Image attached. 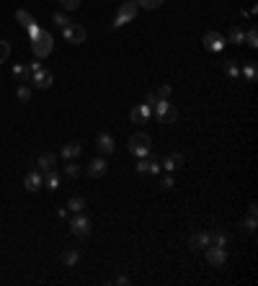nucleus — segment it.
I'll return each instance as SVG.
<instances>
[{
	"instance_id": "1",
	"label": "nucleus",
	"mask_w": 258,
	"mask_h": 286,
	"mask_svg": "<svg viewBox=\"0 0 258 286\" xmlns=\"http://www.w3.org/2000/svg\"><path fill=\"white\" fill-rule=\"evenodd\" d=\"M52 47H54V41H52V34L41 29L34 39H31V52L36 54V59H44L52 54Z\"/></svg>"
},
{
	"instance_id": "2",
	"label": "nucleus",
	"mask_w": 258,
	"mask_h": 286,
	"mask_svg": "<svg viewBox=\"0 0 258 286\" xmlns=\"http://www.w3.org/2000/svg\"><path fill=\"white\" fill-rule=\"evenodd\" d=\"M153 111L160 119V124H173L178 119V108L173 103H168V98H158V103L153 106Z\"/></svg>"
},
{
	"instance_id": "3",
	"label": "nucleus",
	"mask_w": 258,
	"mask_h": 286,
	"mask_svg": "<svg viewBox=\"0 0 258 286\" xmlns=\"http://www.w3.org/2000/svg\"><path fill=\"white\" fill-rule=\"evenodd\" d=\"M126 147H129V152H132L135 158H147L150 152H153V150H150V134H145V131L135 134L132 139H129Z\"/></svg>"
},
{
	"instance_id": "4",
	"label": "nucleus",
	"mask_w": 258,
	"mask_h": 286,
	"mask_svg": "<svg viewBox=\"0 0 258 286\" xmlns=\"http://www.w3.org/2000/svg\"><path fill=\"white\" fill-rule=\"evenodd\" d=\"M135 16H137V3H132V0H124V3L119 6V11H116V18H114V29H119V26H126L129 21H135Z\"/></svg>"
},
{
	"instance_id": "5",
	"label": "nucleus",
	"mask_w": 258,
	"mask_h": 286,
	"mask_svg": "<svg viewBox=\"0 0 258 286\" xmlns=\"http://www.w3.org/2000/svg\"><path fill=\"white\" fill-rule=\"evenodd\" d=\"M70 232L78 235V237H88L91 235V219L85 217L83 211H75L70 217Z\"/></svg>"
},
{
	"instance_id": "6",
	"label": "nucleus",
	"mask_w": 258,
	"mask_h": 286,
	"mask_svg": "<svg viewBox=\"0 0 258 286\" xmlns=\"http://www.w3.org/2000/svg\"><path fill=\"white\" fill-rule=\"evenodd\" d=\"M204 255H207V263L212 268H222L227 263V250L220 248V245H207L204 248Z\"/></svg>"
},
{
	"instance_id": "7",
	"label": "nucleus",
	"mask_w": 258,
	"mask_h": 286,
	"mask_svg": "<svg viewBox=\"0 0 258 286\" xmlns=\"http://www.w3.org/2000/svg\"><path fill=\"white\" fill-rule=\"evenodd\" d=\"M62 36H64V41H70V44H83L88 34H85V29L80 24H73V21H70V24L62 29Z\"/></svg>"
},
{
	"instance_id": "8",
	"label": "nucleus",
	"mask_w": 258,
	"mask_h": 286,
	"mask_svg": "<svg viewBox=\"0 0 258 286\" xmlns=\"http://www.w3.org/2000/svg\"><path fill=\"white\" fill-rule=\"evenodd\" d=\"M135 170H137V173H153V175H158V173H160V160L153 155V152H150L147 158H137Z\"/></svg>"
},
{
	"instance_id": "9",
	"label": "nucleus",
	"mask_w": 258,
	"mask_h": 286,
	"mask_svg": "<svg viewBox=\"0 0 258 286\" xmlns=\"http://www.w3.org/2000/svg\"><path fill=\"white\" fill-rule=\"evenodd\" d=\"M16 21H18V24H21V26L26 29L29 39H34V36H36V34L41 31V29L36 26V21L31 18V13H29V11H21V8H18V11H16Z\"/></svg>"
},
{
	"instance_id": "10",
	"label": "nucleus",
	"mask_w": 258,
	"mask_h": 286,
	"mask_svg": "<svg viewBox=\"0 0 258 286\" xmlns=\"http://www.w3.org/2000/svg\"><path fill=\"white\" fill-rule=\"evenodd\" d=\"M129 119H132V124H147L150 119H153V106L137 103L132 111H129Z\"/></svg>"
},
{
	"instance_id": "11",
	"label": "nucleus",
	"mask_w": 258,
	"mask_h": 286,
	"mask_svg": "<svg viewBox=\"0 0 258 286\" xmlns=\"http://www.w3.org/2000/svg\"><path fill=\"white\" fill-rule=\"evenodd\" d=\"M34 88H39V91H47V88H52V83H54V75L49 73V70H36L34 75H31V80H29Z\"/></svg>"
},
{
	"instance_id": "12",
	"label": "nucleus",
	"mask_w": 258,
	"mask_h": 286,
	"mask_svg": "<svg viewBox=\"0 0 258 286\" xmlns=\"http://www.w3.org/2000/svg\"><path fill=\"white\" fill-rule=\"evenodd\" d=\"M202 41H204V47H207L209 52H222L225 44H227V39H225L222 34H217V31H207Z\"/></svg>"
},
{
	"instance_id": "13",
	"label": "nucleus",
	"mask_w": 258,
	"mask_h": 286,
	"mask_svg": "<svg viewBox=\"0 0 258 286\" xmlns=\"http://www.w3.org/2000/svg\"><path fill=\"white\" fill-rule=\"evenodd\" d=\"M24 188H26L29 193H36L39 188H44V175H41L39 170L26 173V178H24Z\"/></svg>"
},
{
	"instance_id": "14",
	"label": "nucleus",
	"mask_w": 258,
	"mask_h": 286,
	"mask_svg": "<svg viewBox=\"0 0 258 286\" xmlns=\"http://www.w3.org/2000/svg\"><path fill=\"white\" fill-rule=\"evenodd\" d=\"M96 147H98V152H103V155H111V152L116 150V142H114V137H111V134L101 131V134L96 137Z\"/></svg>"
},
{
	"instance_id": "15",
	"label": "nucleus",
	"mask_w": 258,
	"mask_h": 286,
	"mask_svg": "<svg viewBox=\"0 0 258 286\" xmlns=\"http://www.w3.org/2000/svg\"><path fill=\"white\" fill-rule=\"evenodd\" d=\"M163 170H168V173H173V170H181L183 168V155L181 152H170V155L163 160V165H160Z\"/></svg>"
},
{
	"instance_id": "16",
	"label": "nucleus",
	"mask_w": 258,
	"mask_h": 286,
	"mask_svg": "<svg viewBox=\"0 0 258 286\" xmlns=\"http://www.w3.org/2000/svg\"><path fill=\"white\" fill-rule=\"evenodd\" d=\"M209 245V232H194L191 237H188V248L191 250H202V248H207Z\"/></svg>"
},
{
	"instance_id": "17",
	"label": "nucleus",
	"mask_w": 258,
	"mask_h": 286,
	"mask_svg": "<svg viewBox=\"0 0 258 286\" xmlns=\"http://www.w3.org/2000/svg\"><path fill=\"white\" fill-rule=\"evenodd\" d=\"M59 260H62L68 268H73V266H78V260H80V250H78V248H64L62 255H59Z\"/></svg>"
},
{
	"instance_id": "18",
	"label": "nucleus",
	"mask_w": 258,
	"mask_h": 286,
	"mask_svg": "<svg viewBox=\"0 0 258 286\" xmlns=\"http://www.w3.org/2000/svg\"><path fill=\"white\" fill-rule=\"evenodd\" d=\"M54 165H57V155H52V152H44V155L39 158V163H36V168H39L41 173L54 170Z\"/></svg>"
},
{
	"instance_id": "19",
	"label": "nucleus",
	"mask_w": 258,
	"mask_h": 286,
	"mask_svg": "<svg viewBox=\"0 0 258 286\" xmlns=\"http://www.w3.org/2000/svg\"><path fill=\"white\" fill-rule=\"evenodd\" d=\"M80 152H83V145H80V142H68V145L62 147L59 155H62L64 160H75V158L80 155Z\"/></svg>"
},
{
	"instance_id": "20",
	"label": "nucleus",
	"mask_w": 258,
	"mask_h": 286,
	"mask_svg": "<svg viewBox=\"0 0 258 286\" xmlns=\"http://www.w3.org/2000/svg\"><path fill=\"white\" fill-rule=\"evenodd\" d=\"M106 170H109V163H106L103 158H96V160H91V165H88V173L93 175V178H98V175H103Z\"/></svg>"
},
{
	"instance_id": "21",
	"label": "nucleus",
	"mask_w": 258,
	"mask_h": 286,
	"mask_svg": "<svg viewBox=\"0 0 258 286\" xmlns=\"http://www.w3.org/2000/svg\"><path fill=\"white\" fill-rule=\"evenodd\" d=\"M13 78L18 80V83H29L31 80V70H29V64H13Z\"/></svg>"
},
{
	"instance_id": "22",
	"label": "nucleus",
	"mask_w": 258,
	"mask_h": 286,
	"mask_svg": "<svg viewBox=\"0 0 258 286\" xmlns=\"http://www.w3.org/2000/svg\"><path fill=\"white\" fill-rule=\"evenodd\" d=\"M255 214H258V209H255V204H250V206H248V214H245V219L240 222V227H245L248 232H255Z\"/></svg>"
},
{
	"instance_id": "23",
	"label": "nucleus",
	"mask_w": 258,
	"mask_h": 286,
	"mask_svg": "<svg viewBox=\"0 0 258 286\" xmlns=\"http://www.w3.org/2000/svg\"><path fill=\"white\" fill-rule=\"evenodd\" d=\"M255 75H258L255 62H245V64H243V70H240V78H243L245 83H255Z\"/></svg>"
},
{
	"instance_id": "24",
	"label": "nucleus",
	"mask_w": 258,
	"mask_h": 286,
	"mask_svg": "<svg viewBox=\"0 0 258 286\" xmlns=\"http://www.w3.org/2000/svg\"><path fill=\"white\" fill-rule=\"evenodd\" d=\"M44 186H47L49 191H57V188L62 186V181H59V173H57V170H49V173H44Z\"/></svg>"
},
{
	"instance_id": "25",
	"label": "nucleus",
	"mask_w": 258,
	"mask_h": 286,
	"mask_svg": "<svg viewBox=\"0 0 258 286\" xmlns=\"http://www.w3.org/2000/svg\"><path fill=\"white\" fill-rule=\"evenodd\" d=\"M227 41H232V44H243V41H245V31H243L240 26H230Z\"/></svg>"
},
{
	"instance_id": "26",
	"label": "nucleus",
	"mask_w": 258,
	"mask_h": 286,
	"mask_svg": "<svg viewBox=\"0 0 258 286\" xmlns=\"http://www.w3.org/2000/svg\"><path fill=\"white\" fill-rule=\"evenodd\" d=\"M209 245H220V248H225V245H227V235H225L222 230L209 232Z\"/></svg>"
},
{
	"instance_id": "27",
	"label": "nucleus",
	"mask_w": 258,
	"mask_h": 286,
	"mask_svg": "<svg viewBox=\"0 0 258 286\" xmlns=\"http://www.w3.org/2000/svg\"><path fill=\"white\" fill-rule=\"evenodd\" d=\"M225 73H227V78L238 80V78H240V64L235 62V59H227V62H225Z\"/></svg>"
},
{
	"instance_id": "28",
	"label": "nucleus",
	"mask_w": 258,
	"mask_h": 286,
	"mask_svg": "<svg viewBox=\"0 0 258 286\" xmlns=\"http://www.w3.org/2000/svg\"><path fill=\"white\" fill-rule=\"evenodd\" d=\"M16 96H18L21 103H29V101H31V85L21 83V85H18V91H16Z\"/></svg>"
},
{
	"instance_id": "29",
	"label": "nucleus",
	"mask_w": 258,
	"mask_h": 286,
	"mask_svg": "<svg viewBox=\"0 0 258 286\" xmlns=\"http://www.w3.org/2000/svg\"><path fill=\"white\" fill-rule=\"evenodd\" d=\"M132 3H137V8H147V11H153V8H160L165 0H132Z\"/></svg>"
},
{
	"instance_id": "30",
	"label": "nucleus",
	"mask_w": 258,
	"mask_h": 286,
	"mask_svg": "<svg viewBox=\"0 0 258 286\" xmlns=\"http://www.w3.org/2000/svg\"><path fill=\"white\" fill-rule=\"evenodd\" d=\"M245 44H248L250 49H255V47H258V31H255V26L245 31Z\"/></svg>"
},
{
	"instance_id": "31",
	"label": "nucleus",
	"mask_w": 258,
	"mask_h": 286,
	"mask_svg": "<svg viewBox=\"0 0 258 286\" xmlns=\"http://www.w3.org/2000/svg\"><path fill=\"white\" fill-rule=\"evenodd\" d=\"M68 209H70L73 214H75V211H83V209H85V201L80 199V196H73V199L68 201Z\"/></svg>"
},
{
	"instance_id": "32",
	"label": "nucleus",
	"mask_w": 258,
	"mask_h": 286,
	"mask_svg": "<svg viewBox=\"0 0 258 286\" xmlns=\"http://www.w3.org/2000/svg\"><path fill=\"white\" fill-rule=\"evenodd\" d=\"M64 173H68L70 178H78V175H80V165H78L75 160H68V165H64Z\"/></svg>"
},
{
	"instance_id": "33",
	"label": "nucleus",
	"mask_w": 258,
	"mask_h": 286,
	"mask_svg": "<svg viewBox=\"0 0 258 286\" xmlns=\"http://www.w3.org/2000/svg\"><path fill=\"white\" fill-rule=\"evenodd\" d=\"M8 57H11V44L8 41H0V64H3Z\"/></svg>"
},
{
	"instance_id": "34",
	"label": "nucleus",
	"mask_w": 258,
	"mask_h": 286,
	"mask_svg": "<svg viewBox=\"0 0 258 286\" xmlns=\"http://www.w3.org/2000/svg\"><path fill=\"white\" fill-rule=\"evenodd\" d=\"M52 21H54V24H57L59 29H64V26H68V24H70V18H68V16H64V13H54V16H52Z\"/></svg>"
},
{
	"instance_id": "35",
	"label": "nucleus",
	"mask_w": 258,
	"mask_h": 286,
	"mask_svg": "<svg viewBox=\"0 0 258 286\" xmlns=\"http://www.w3.org/2000/svg\"><path fill=\"white\" fill-rule=\"evenodd\" d=\"M59 6H62L64 11H78V6H80V0H59Z\"/></svg>"
},
{
	"instance_id": "36",
	"label": "nucleus",
	"mask_w": 258,
	"mask_h": 286,
	"mask_svg": "<svg viewBox=\"0 0 258 286\" xmlns=\"http://www.w3.org/2000/svg\"><path fill=\"white\" fill-rule=\"evenodd\" d=\"M155 96H158V98H168V96H170V85L163 83V85L158 88V93H155Z\"/></svg>"
},
{
	"instance_id": "37",
	"label": "nucleus",
	"mask_w": 258,
	"mask_h": 286,
	"mask_svg": "<svg viewBox=\"0 0 258 286\" xmlns=\"http://www.w3.org/2000/svg\"><path fill=\"white\" fill-rule=\"evenodd\" d=\"M160 188H165V191H170V188H173V175H163Z\"/></svg>"
},
{
	"instance_id": "38",
	"label": "nucleus",
	"mask_w": 258,
	"mask_h": 286,
	"mask_svg": "<svg viewBox=\"0 0 258 286\" xmlns=\"http://www.w3.org/2000/svg\"><path fill=\"white\" fill-rule=\"evenodd\" d=\"M114 283H116V286H129L132 281H129L126 276H116V278H114Z\"/></svg>"
},
{
	"instance_id": "39",
	"label": "nucleus",
	"mask_w": 258,
	"mask_h": 286,
	"mask_svg": "<svg viewBox=\"0 0 258 286\" xmlns=\"http://www.w3.org/2000/svg\"><path fill=\"white\" fill-rule=\"evenodd\" d=\"M145 103H147V106H155V103H158V96H155V93H147Z\"/></svg>"
},
{
	"instance_id": "40",
	"label": "nucleus",
	"mask_w": 258,
	"mask_h": 286,
	"mask_svg": "<svg viewBox=\"0 0 258 286\" xmlns=\"http://www.w3.org/2000/svg\"><path fill=\"white\" fill-rule=\"evenodd\" d=\"M57 219H68V209H57Z\"/></svg>"
}]
</instances>
